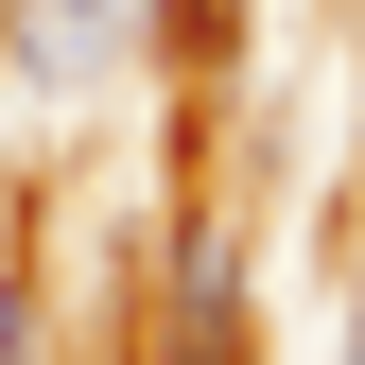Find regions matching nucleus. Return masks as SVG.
Returning <instances> with one entry per match:
<instances>
[{"label": "nucleus", "mask_w": 365, "mask_h": 365, "mask_svg": "<svg viewBox=\"0 0 365 365\" xmlns=\"http://www.w3.org/2000/svg\"><path fill=\"white\" fill-rule=\"evenodd\" d=\"M348 365H365V313H348Z\"/></svg>", "instance_id": "f03ea898"}, {"label": "nucleus", "mask_w": 365, "mask_h": 365, "mask_svg": "<svg viewBox=\"0 0 365 365\" xmlns=\"http://www.w3.org/2000/svg\"><path fill=\"white\" fill-rule=\"evenodd\" d=\"M0 35H18V70H35V87H105L122 0H0Z\"/></svg>", "instance_id": "f257e3e1"}]
</instances>
